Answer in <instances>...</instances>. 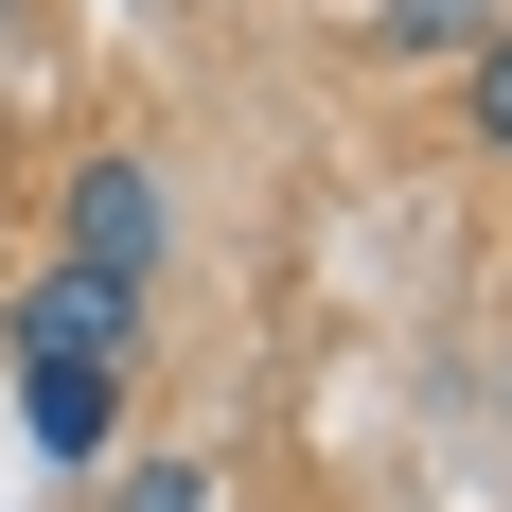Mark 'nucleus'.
<instances>
[{"instance_id": "f257e3e1", "label": "nucleus", "mask_w": 512, "mask_h": 512, "mask_svg": "<svg viewBox=\"0 0 512 512\" xmlns=\"http://www.w3.org/2000/svg\"><path fill=\"white\" fill-rule=\"evenodd\" d=\"M159 248H177V177L124 142H89L71 177H53V265H89V283H159Z\"/></svg>"}, {"instance_id": "f03ea898", "label": "nucleus", "mask_w": 512, "mask_h": 512, "mask_svg": "<svg viewBox=\"0 0 512 512\" xmlns=\"http://www.w3.org/2000/svg\"><path fill=\"white\" fill-rule=\"evenodd\" d=\"M0 336H18V371H142V283H89L36 248L0 283Z\"/></svg>"}, {"instance_id": "7ed1b4c3", "label": "nucleus", "mask_w": 512, "mask_h": 512, "mask_svg": "<svg viewBox=\"0 0 512 512\" xmlns=\"http://www.w3.org/2000/svg\"><path fill=\"white\" fill-rule=\"evenodd\" d=\"M18 442H36L53 477H89L106 442H124V371H18Z\"/></svg>"}, {"instance_id": "20e7f679", "label": "nucleus", "mask_w": 512, "mask_h": 512, "mask_svg": "<svg viewBox=\"0 0 512 512\" xmlns=\"http://www.w3.org/2000/svg\"><path fill=\"white\" fill-rule=\"evenodd\" d=\"M495 36V0H389V18H371V53H477Z\"/></svg>"}, {"instance_id": "39448f33", "label": "nucleus", "mask_w": 512, "mask_h": 512, "mask_svg": "<svg viewBox=\"0 0 512 512\" xmlns=\"http://www.w3.org/2000/svg\"><path fill=\"white\" fill-rule=\"evenodd\" d=\"M106 512H212V460H195V442H177V460H124Z\"/></svg>"}, {"instance_id": "423d86ee", "label": "nucleus", "mask_w": 512, "mask_h": 512, "mask_svg": "<svg viewBox=\"0 0 512 512\" xmlns=\"http://www.w3.org/2000/svg\"><path fill=\"white\" fill-rule=\"evenodd\" d=\"M477 159H512V18L477 36Z\"/></svg>"}]
</instances>
